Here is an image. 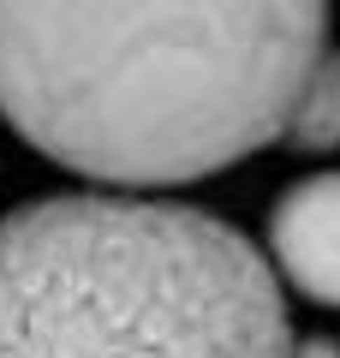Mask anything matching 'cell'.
Masks as SVG:
<instances>
[{"mask_svg": "<svg viewBox=\"0 0 340 358\" xmlns=\"http://www.w3.org/2000/svg\"><path fill=\"white\" fill-rule=\"evenodd\" d=\"M281 143L292 155H328L340 150V48H323L311 66V78L299 84L287 108V126H281Z\"/></svg>", "mask_w": 340, "mask_h": 358, "instance_id": "cell-4", "label": "cell"}, {"mask_svg": "<svg viewBox=\"0 0 340 358\" xmlns=\"http://www.w3.org/2000/svg\"><path fill=\"white\" fill-rule=\"evenodd\" d=\"M269 268L299 299L340 310V167L292 179L269 209Z\"/></svg>", "mask_w": 340, "mask_h": 358, "instance_id": "cell-3", "label": "cell"}, {"mask_svg": "<svg viewBox=\"0 0 340 358\" xmlns=\"http://www.w3.org/2000/svg\"><path fill=\"white\" fill-rule=\"evenodd\" d=\"M328 0H0V120L96 192H173L281 143Z\"/></svg>", "mask_w": 340, "mask_h": 358, "instance_id": "cell-1", "label": "cell"}, {"mask_svg": "<svg viewBox=\"0 0 340 358\" xmlns=\"http://www.w3.org/2000/svg\"><path fill=\"white\" fill-rule=\"evenodd\" d=\"M292 358H340L334 334H292Z\"/></svg>", "mask_w": 340, "mask_h": 358, "instance_id": "cell-5", "label": "cell"}, {"mask_svg": "<svg viewBox=\"0 0 340 358\" xmlns=\"http://www.w3.org/2000/svg\"><path fill=\"white\" fill-rule=\"evenodd\" d=\"M0 358H292V322L233 221L60 192L0 215Z\"/></svg>", "mask_w": 340, "mask_h": 358, "instance_id": "cell-2", "label": "cell"}]
</instances>
